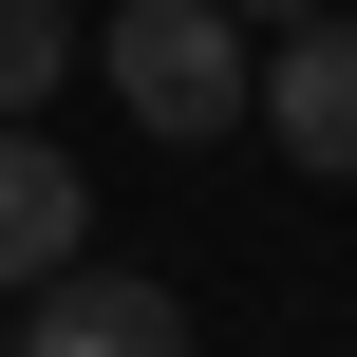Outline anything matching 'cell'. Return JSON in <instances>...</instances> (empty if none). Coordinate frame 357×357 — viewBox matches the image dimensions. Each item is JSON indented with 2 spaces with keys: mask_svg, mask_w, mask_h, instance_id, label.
<instances>
[{
  "mask_svg": "<svg viewBox=\"0 0 357 357\" xmlns=\"http://www.w3.org/2000/svg\"><path fill=\"white\" fill-rule=\"evenodd\" d=\"M94 56H113V94L151 113V151H207V132H245V94H264V75H245V19H226V0H132Z\"/></svg>",
  "mask_w": 357,
  "mask_h": 357,
  "instance_id": "6da1fadb",
  "label": "cell"
},
{
  "mask_svg": "<svg viewBox=\"0 0 357 357\" xmlns=\"http://www.w3.org/2000/svg\"><path fill=\"white\" fill-rule=\"evenodd\" d=\"M19 357H188V301L132 264H56V282H19Z\"/></svg>",
  "mask_w": 357,
  "mask_h": 357,
  "instance_id": "7a4b0ae2",
  "label": "cell"
},
{
  "mask_svg": "<svg viewBox=\"0 0 357 357\" xmlns=\"http://www.w3.org/2000/svg\"><path fill=\"white\" fill-rule=\"evenodd\" d=\"M245 132H282L320 188H357V19H301L282 56H264V94H245Z\"/></svg>",
  "mask_w": 357,
  "mask_h": 357,
  "instance_id": "3957f363",
  "label": "cell"
},
{
  "mask_svg": "<svg viewBox=\"0 0 357 357\" xmlns=\"http://www.w3.org/2000/svg\"><path fill=\"white\" fill-rule=\"evenodd\" d=\"M94 245V188H75V151H38L19 113H0V282H56Z\"/></svg>",
  "mask_w": 357,
  "mask_h": 357,
  "instance_id": "277c9868",
  "label": "cell"
},
{
  "mask_svg": "<svg viewBox=\"0 0 357 357\" xmlns=\"http://www.w3.org/2000/svg\"><path fill=\"white\" fill-rule=\"evenodd\" d=\"M75 75V0H0V113H38Z\"/></svg>",
  "mask_w": 357,
  "mask_h": 357,
  "instance_id": "5b68a950",
  "label": "cell"
},
{
  "mask_svg": "<svg viewBox=\"0 0 357 357\" xmlns=\"http://www.w3.org/2000/svg\"><path fill=\"white\" fill-rule=\"evenodd\" d=\"M226 19H282V38H301V19H339V0H226Z\"/></svg>",
  "mask_w": 357,
  "mask_h": 357,
  "instance_id": "8992f818",
  "label": "cell"
},
{
  "mask_svg": "<svg viewBox=\"0 0 357 357\" xmlns=\"http://www.w3.org/2000/svg\"><path fill=\"white\" fill-rule=\"evenodd\" d=\"M0 357H19V339H0Z\"/></svg>",
  "mask_w": 357,
  "mask_h": 357,
  "instance_id": "52a82bcc",
  "label": "cell"
}]
</instances>
